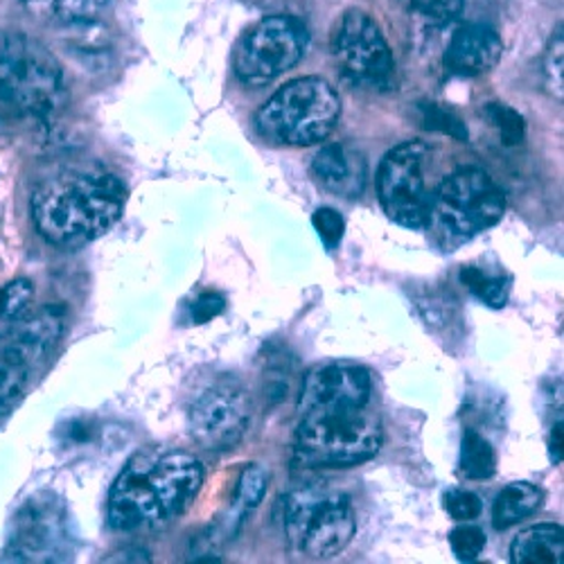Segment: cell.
Segmentation results:
<instances>
[{
  "instance_id": "cell-9",
  "label": "cell",
  "mask_w": 564,
  "mask_h": 564,
  "mask_svg": "<svg viewBox=\"0 0 564 564\" xmlns=\"http://www.w3.org/2000/svg\"><path fill=\"white\" fill-rule=\"evenodd\" d=\"M310 32L290 14L267 17L256 23L238 43L232 70L247 86H264L292 70L305 55Z\"/></svg>"
},
{
  "instance_id": "cell-14",
  "label": "cell",
  "mask_w": 564,
  "mask_h": 564,
  "mask_svg": "<svg viewBox=\"0 0 564 564\" xmlns=\"http://www.w3.org/2000/svg\"><path fill=\"white\" fill-rule=\"evenodd\" d=\"M64 335V307H41L30 316L14 318V330L6 350L23 361L28 368H36L48 359L59 337Z\"/></svg>"
},
{
  "instance_id": "cell-2",
  "label": "cell",
  "mask_w": 564,
  "mask_h": 564,
  "mask_svg": "<svg viewBox=\"0 0 564 564\" xmlns=\"http://www.w3.org/2000/svg\"><path fill=\"white\" fill-rule=\"evenodd\" d=\"M124 204V183L105 167L86 165L45 176L36 185L30 210L45 242L77 249L113 228Z\"/></svg>"
},
{
  "instance_id": "cell-10",
  "label": "cell",
  "mask_w": 564,
  "mask_h": 564,
  "mask_svg": "<svg viewBox=\"0 0 564 564\" xmlns=\"http://www.w3.org/2000/svg\"><path fill=\"white\" fill-rule=\"evenodd\" d=\"M251 395L232 375H217L197 391L187 406V427L195 443L208 452L240 445L251 425Z\"/></svg>"
},
{
  "instance_id": "cell-7",
  "label": "cell",
  "mask_w": 564,
  "mask_h": 564,
  "mask_svg": "<svg viewBox=\"0 0 564 564\" xmlns=\"http://www.w3.org/2000/svg\"><path fill=\"white\" fill-rule=\"evenodd\" d=\"M506 210V195L481 167H460L449 174L432 197L430 221L447 245H460L492 228Z\"/></svg>"
},
{
  "instance_id": "cell-8",
  "label": "cell",
  "mask_w": 564,
  "mask_h": 564,
  "mask_svg": "<svg viewBox=\"0 0 564 564\" xmlns=\"http://www.w3.org/2000/svg\"><path fill=\"white\" fill-rule=\"evenodd\" d=\"M75 527L66 501L51 490L32 495L12 517L3 551L8 562L55 564L75 555Z\"/></svg>"
},
{
  "instance_id": "cell-3",
  "label": "cell",
  "mask_w": 564,
  "mask_h": 564,
  "mask_svg": "<svg viewBox=\"0 0 564 564\" xmlns=\"http://www.w3.org/2000/svg\"><path fill=\"white\" fill-rule=\"evenodd\" d=\"M204 486V465L187 452L135 454L109 495V524L120 533L161 531L191 510Z\"/></svg>"
},
{
  "instance_id": "cell-21",
  "label": "cell",
  "mask_w": 564,
  "mask_h": 564,
  "mask_svg": "<svg viewBox=\"0 0 564 564\" xmlns=\"http://www.w3.org/2000/svg\"><path fill=\"white\" fill-rule=\"evenodd\" d=\"M460 280H463V285L486 305L497 307V310L506 305L508 292H510L508 278L492 275L479 267H467L460 271Z\"/></svg>"
},
{
  "instance_id": "cell-20",
  "label": "cell",
  "mask_w": 564,
  "mask_h": 564,
  "mask_svg": "<svg viewBox=\"0 0 564 564\" xmlns=\"http://www.w3.org/2000/svg\"><path fill=\"white\" fill-rule=\"evenodd\" d=\"M269 484H271V473L260 465V463H253L249 465L240 481H238V490H235V503H232V512H235V520L242 522L245 514L256 510L260 506V501L264 499L267 490H269Z\"/></svg>"
},
{
  "instance_id": "cell-23",
  "label": "cell",
  "mask_w": 564,
  "mask_h": 564,
  "mask_svg": "<svg viewBox=\"0 0 564 564\" xmlns=\"http://www.w3.org/2000/svg\"><path fill=\"white\" fill-rule=\"evenodd\" d=\"M420 111V118H422V124H425L427 129L432 131H438V133H445V135H452L456 140H467V127L465 122L449 109L436 105V102H422L417 107Z\"/></svg>"
},
{
  "instance_id": "cell-16",
  "label": "cell",
  "mask_w": 564,
  "mask_h": 564,
  "mask_svg": "<svg viewBox=\"0 0 564 564\" xmlns=\"http://www.w3.org/2000/svg\"><path fill=\"white\" fill-rule=\"evenodd\" d=\"M514 564H562L564 531L560 524H538L517 535L510 544Z\"/></svg>"
},
{
  "instance_id": "cell-15",
  "label": "cell",
  "mask_w": 564,
  "mask_h": 564,
  "mask_svg": "<svg viewBox=\"0 0 564 564\" xmlns=\"http://www.w3.org/2000/svg\"><path fill=\"white\" fill-rule=\"evenodd\" d=\"M312 174L323 191L344 199H357L366 187V159L350 145H325L312 163Z\"/></svg>"
},
{
  "instance_id": "cell-11",
  "label": "cell",
  "mask_w": 564,
  "mask_h": 564,
  "mask_svg": "<svg viewBox=\"0 0 564 564\" xmlns=\"http://www.w3.org/2000/svg\"><path fill=\"white\" fill-rule=\"evenodd\" d=\"M427 154L425 143L406 140L384 156L378 172V195L387 217L411 230L430 224L432 195L422 174Z\"/></svg>"
},
{
  "instance_id": "cell-17",
  "label": "cell",
  "mask_w": 564,
  "mask_h": 564,
  "mask_svg": "<svg viewBox=\"0 0 564 564\" xmlns=\"http://www.w3.org/2000/svg\"><path fill=\"white\" fill-rule=\"evenodd\" d=\"M544 503V490L529 484L517 481L508 484L495 499L492 506V524L497 531H506L514 524L524 522L527 517L535 514Z\"/></svg>"
},
{
  "instance_id": "cell-5",
  "label": "cell",
  "mask_w": 564,
  "mask_h": 564,
  "mask_svg": "<svg viewBox=\"0 0 564 564\" xmlns=\"http://www.w3.org/2000/svg\"><path fill=\"white\" fill-rule=\"evenodd\" d=\"M0 100L41 120L59 111L66 100L64 68L41 41L0 32Z\"/></svg>"
},
{
  "instance_id": "cell-25",
  "label": "cell",
  "mask_w": 564,
  "mask_h": 564,
  "mask_svg": "<svg viewBox=\"0 0 564 564\" xmlns=\"http://www.w3.org/2000/svg\"><path fill=\"white\" fill-rule=\"evenodd\" d=\"M488 540L486 533L475 524H460L449 533V546L456 560L460 562H475L484 553Z\"/></svg>"
},
{
  "instance_id": "cell-19",
  "label": "cell",
  "mask_w": 564,
  "mask_h": 564,
  "mask_svg": "<svg viewBox=\"0 0 564 564\" xmlns=\"http://www.w3.org/2000/svg\"><path fill=\"white\" fill-rule=\"evenodd\" d=\"M460 473L467 479H490L497 473V454L488 438L467 430L460 443Z\"/></svg>"
},
{
  "instance_id": "cell-12",
  "label": "cell",
  "mask_w": 564,
  "mask_h": 564,
  "mask_svg": "<svg viewBox=\"0 0 564 564\" xmlns=\"http://www.w3.org/2000/svg\"><path fill=\"white\" fill-rule=\"evenodd\" d=\"M335 57L355 84L387 88L395 77V59L389 43L366 12L350 10L344 14L335 34Z\"/></svg>"
},
{
  "instance_id": "cell-29",
  "label": "cell",
  "mask_w": 564,
  "mask_h": 564,
  "mask_svg": "<svg viewBox=\"0 0 564 564\" xmlns=\"http://www.w3.org/2000/svg\"><path fill=\"white\" fill-rule=\"evenodd\" d=\"M562 34L557 32L549 48H546V59H544V75H546V86L549 90L553 93V96L557 100H562V59H564V53H562Z\"/></svg>"
},
{
  "instance_id": "cell-18",
  "label": "cell",
  "mask_w": 564,
  "mask_h": 564,
  "mask_svg": "<svg viewBox=\"0 0 564 564\" xmlns=\"http://www.w3.org/2000/svg\"><path fill=\"white\" fill-rule=\"evenodd\" d=\"M30 375L32 368H28L14 355H10L8 350L0 352V425L21 404L30 384Z\"/></svg>"
},
{
  "instance_id": "cell-32",
  "label": "cell",
  "mask_w": 564,
  "mask_h": 564,
  "mask_svg": "<svg viewBox=\"0 0 564 564\" xmlns=\"http://www.w3.org/2000/svg\"><path fill=\"white\" fill-rule=\"evenodd\" d=\"M23 6H25L32 14H55L57 0H23Z\"/></svg>"
},
{
  "instance_id": "cell-27",
  "label": "cell",
  "mask_w": 564,
  "mask_h": 564,
  "mask_svg": "<svg viewBox=\"0 0 564 564\" xmlns=\"http://www.w3.org/2000/svg\"><path fill=\"white\" fill-rule=\"evenodd\" d=\"M443 506H445L447 514L456 522H473L484 510V503L475 492L460 490V488L447 490L443 495Z\"/></svg>"
},
{
  "instance_id": "cell-33",
  "label": "cell",
  "mask_w": 564,
  "mask_h": 564,
  "mask_svg": "<svg viewBox=\"0 0 564 564\" xmlns=\"http://www.w3.org/2000/svg\"><path fill=\"white\" fill-rule=\"evenodd\" d=\"M551 458H553V463L562 460V422L560 420L551 434Z\"/></svg>"
},
{
  "instance_id": "cell-6",
  "label": "cell",
  "mask_w": 564,
  "mask_h": 564,
  "mask_svg": "<svg viewBox=\"0 0 564 564\" xmlns=\"http://www.w3.org/2000/svg\"><path fill=\"white\" fill-rule=\"evenodd\" d=\"M282 531L290 546L312 560H330L346 551L357 533V514L346 492L305 486L282 499Z\"/></svg>"
},
{
  "instance_id": "cell-24",
  "label": "cell",
  "mask_w": 564,
  "mask_h": 564,
  "mask_svg": "<svg viewBox=\"0 0 564 564\" xmlns=\"http://www.w3.org/2000/svg\"><path fill=\"white\" fill-rule=\"evenodd\" d=\"M34 299V285L25 278H17L0 288V321L19 318Z\"/></svg>"
},
{
  "instance_id": "cell-4",
  "label": "cell",
  "mask_w": 564,
  "mask_h": 564,
  "mask_svg": "<svg viewBox=\"0 0 564 564\" xmlns=\"http://www.w3.org/2000/svg\"><path fill=\"white\" fill-rule=\"evenodd\" d=\"M341 118V98L321 77L292 79L256 113L258 133L273 145L312 148L330 135Z\"/></svg>"
},
{
  "instance_id": "cell-28",
  "label": "cell",
  "mask_w": 564,
  "mask_h": 564,
  "mask_svg": "<svg viewBox=\"0 0 564 564\" xmlns=\"http://www.w3.org/2000/svg\"><path fill=\"white\" fill-rule=\"evenodd\" d=\"M312 224H314V230L318 232V238L323 240V245L327 249L335 251L341 245L346 221L335 208H318L312 215Z\"/></svg>"
},
{
  "instance_id": "cell-26",
  "label": "cell",
  "mask_w": 564,
  "mask_h": 564,
  "mask_svg": "<svg viewBox=\"0 0 564 564\" xmlns=\"http://www.w3.org/2000/svg\"><path fill=\"white\" fill-rule=\"evenodd\" d=\"M109 0H57L55 14L66 25H88L105 12Z\"/></svg>"
},
{
  "instance_id": "cell-13",
  "label": "cell",
  "mask_w": 564,
  "mask_h": 564,
  "mask_svg": "<svg viewBox=\"0 0 564 564\" xmlns=\"http://www.w3.org/2000/svg\"><path fill=\"white\" fill-rule=\"evenodd\" d=\"M503 55V41L486 23H465L454 30L443 64L449 75L477 77L492 70Z\"/></svg>"
},
{
  "instance_id": "cell-31",
  "label": "cell",
  "mask_w": 564,
  "mask_h": 564,
  "mask_svg": "<svg viewBox=\"0 0 564 564\" xmlns=\"http://www.w3.org/2000/svg\"><path fill=\"white\" fill-rule=\"evenodd\" d=\"M105 562H150V555L140 549H124V551L107 557Z\"/></svg>"
},
{
  "instance_id": "cell-30",
  "label": "cell",
  "mask_w": 564,
  "mask_h": 564,
  "mask_svg": "<svg viewBox=\"0 0 564 564\" xmlns=\"http://www.w3.org/2000/svg\"><path fill=\"white\" fill-rule=\"evenodd\" d=\"M226 310V299L217 292H204L191 310V316L195 323H208L213 318H217L221 312Z\"/></svg>"
},
{
  "instance_id": "cell-22",
  "label": "cell",
  "mask_w": 564,
  "mask_h": 564,
  "mask_svg": "<svg viewBox=\"0 0 564 564\" xmlns=\"http://www.w3.org/2000/svg\"><path fill=\"white\" fill-rule=\"evenodd\" d=\"M484 116H486L488 124L497 131V135L501 138V143L506 148H517L524 143L527 124H524V118L512 107H508L503 102H490L484 107Z\"/></svg>"
},
{
  "instance_id": "cell-1",
  "label": "cell",
  "mask_w": 564,
  "mask_h": 564,
  "mask_svg": "<svg viewBox=\"0 0 564 564\" xmlns=\"http://www.w3.org/2000/svg\"><path fill=\"white\" fill-rule=\"evenodd\" d=\"M382 417L372 409L370 370L325 364L307 372L299 398L296 463L303 467H352L382 449Z\"/></svg>"
}]
</instances>
